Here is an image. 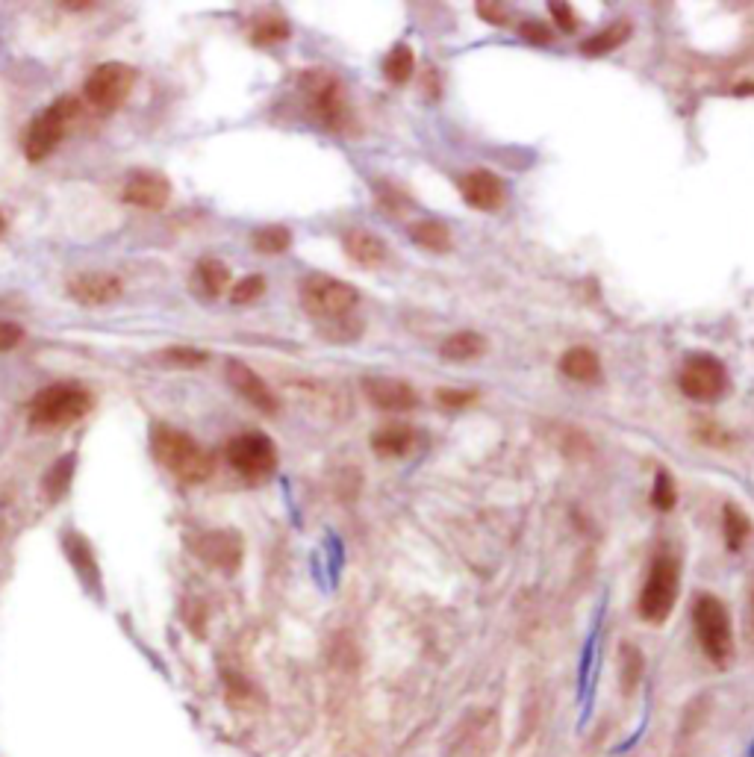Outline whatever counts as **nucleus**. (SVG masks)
<instances>
[{
    "instance_id": "obj_7",
    "label": "nucleus",
    "mask_w": 754,
    "mask_h": 757,
    "mask_svg": "<svg viewBox=\"0 0 754 757\" xmlns=\"http://www.w3.org/2000/svg\"><path fill=\"white\" fill-rule=\"evenodd\" d=\"M301 304L313 319L339 322L354 313V307L360 304V292L330 274H310L301 280Z\"/></svg>"
},
{
    "instance_id": "obj_39",
    "label": "nucleus",
    "mask_w": 754,
    "mask_h": 757,
    "mask_svg": "<svg viewBox=\"0 0 754 757\" xmlns=\"http://www.w3.org/2000/svg\"><path fill=\"white\" fill-rule=\"evenodd\" d=\"M3 230H6V218H3V213H0V236H3Z\"/></svg>"
},
{
    "instance_id": "obj_12",
    "label": "nucleus",
    "mask_w": 754,
    "mask_h": 757,
    "mask_svg": "<svg viewBox=\"0 0 754 757\" xmlns=\"http://www.w3.org/2000/svg\"><path fill=\"white\" fill-rule=\"evenodd\" d=\"M121 198H124V204L139 207V210H162L171 201V183L160 171L139 168L124 180Z\"/></svg>"
},
{
    "instance_id": "obj_2",
    "label": "nucleus",
    "mask_w": 754,
    "mask_h": 757,
    "mask_svg": "<svg viewBox=\"0 0 754 757\" xmlns=\"http://www.w3.org/2000/svg\"><path fill=\"white\" fill-rule=\"evenodd\" d=\"M95 407V395L80 383L45 386L30 404V425L36 431H56L80 422Z\"/></svg>"
},
{
    "instance_id": "obj_6",
    "label": "nucleus",
    "mask_w": 754,
    "mask_h": 757,
    "mask_svg": "<svg viewBox=\"0 0 754 757\" xmlns=\"http://www.w3.org/2000/svg\"><path fill=\"white\" fill-rule=\"evenodd\" d=\"M77 112H80V101H77L74 95H62V98H56L51 107L42 109V112L30 121V127H27V133H24V142H21V145H24V157H27L30 163L48 160L56 151V145L65 139L68 124L77 118Z\"/></svg>"
},
{
    "instance_id": "obj_36",
    "label": "nucleus",
    "mask_w": 754,
    "mask_h": 757,
    "mask_svg": "<svg viewBox=\"0 0 754 757\" xmlns=\"http://www.w3.org/2000/svg\"><path fill=\"white\" fill-rule=\"evenodd\" d=\"M551 15H554V21L560 24L563 33H575L578 30V18L572 15L569 3H551Z\"/></svg>"
},
{
    "instance_id": "obj_20",
    "label": "nucleus",
    "mask_w": 754,
    "mask_h": 757,
    "mask_svg": "<svg viewBox=\"0 0 754 757\" xmlns=\"http://www.w3.org/2000/svg\"><path fill=\"white\" fill-rule=\"evenodd\" d=\"M484 351H486V339L481 336V333H475V330H460V333H451V336L442 342V348H439L442 360H448V363H469V360L481 357Z\"/></svg>"
},
{
    "instance_id": "obj_34",
    "label": "nucleus",
    "mask_w": 754,
    "mask_h": 757,
    "mask_svg": "<svg viewBox=\"0 0 754 757\" xmlns=\"http://www.w3.org/2000/svg\"><path fill=\"white\" fill-rule=\"evenodd\" d=\"M24 327L15 325V322H0V354L3 351H12L24 342Z\"/></svg>"
},
{
    "instance_id": "obj_26",
    "label": "nucleus",
    "mask_w": 754,
    "mask_h": 757,
    "mask_svg": "<svg viewBox=\"0 0 754 757\" xmlns=\"http://www.w3.org/2000/svg\"><path fill=\"white\" fill-rule=\"evenodd\" d=\"M722 534H725V542H728L731 551H740L746 545V540H749V534H752L749 516L740 507L725 504V510H722Z\"/></svg>"
},
{
    "instance_id": "obj_21",
    "label": "nucleus",
    "mask_w": 754,
    "mask_h": 757,
    "mask_svg": "<svg viewBox=\"0 0 754 757\" xmlns=\"http://www.w3.org/2000/svg\"><path fill=\"white\" fill-rule=\"evenodd\" d=\"M410 239L425 248V251H433V254H445L451 251V230L445 221L439 218H419L410 224Z\"/></svg>"
},
{
    "instance_id": "obj_11",
    "label": "nucleus",
    "mask_w": 754,
    "mask_h": 757,
    "mask_svg": "<svg viewBox=\"0 0 754 757\" xmlns=\"http://www.w3.org/2000/svg\"><path fill=\"white\" fill-rule=\"evenodd\" d=\"M457 186H460L463 201H466L469 207H475V210L495 213V210H501V207L507 204V183H504L495 171H489V168H472V171H466V174L457 180Z\"/></svg>"
},
{
    "instance_id": "obj_27",
    "label": "nucleus",
    "mask_w": 754,
    "mask_h": 757,
    "mask_svg": "<svg viewBox=\"0 0 754 757\" xmlns=\"http://www.w3.org/2000/svg\"><path fill=\"white\" fill-rule=\"evenodd\" d=\"M289 245H292V230L283 224H269L254 233V248L260 254H283L289 251Z\"/></svg>"
},
{
    "instance_id": "obj_5",
    "label": "nucleus",
    "mask_w": 754,
    "mask_h": 757,
    "mask_svg": "<svg viewBox=\"0 0 754 757\" xmlns=\"http://www.w3.org/2000/svg\"><path fill=\"white\" fill-rule=\"evenodd\" d=\"M678 590H681V563H678V557L660 551L648 566L646 584H643L640 601H637V610L648 625H663L672 616Z\"/></svg>"
},
{
    "instance_id": "obj_38",
    "label": "nucleus",
    "mask_w": 754,
    "mask_h": 757,
    "mask_svg": "<svg viewBox=\"0 0 754 757\" xmlns=\"http://www.w3.org/2000/svg\"><path fill=\"white\" fill-rule=\"evenodd\" d=\"M59 6H65V9H89V6H98V3H92V0H74V3H59Z\"/></svg>"
},
{
    "instance_id": "obj_15",
    "label": "nucleus",
    "mask_w": 754,
    "mask_h": 757,
    "mask_svg": "<svg viewBox=\"0 0 754 757\" xmlns=\"http://www.w3.org/2000/svg\"><path fill=\"white\" fill-rule=\"evenodd\" d=\"M363 392L372 401V407L386 410V413H407L419 407V392L398 378H366L363 380Z\"/></svg>"
},
{
    "instance_id": "obj_8",
    "label": "nucleus",
    "mask_w": 754,
    "mask_h": 757,
    "mask_svg": "<svg viewBox=\"0 0 754 757\" xmlns=\"http://www.w3.org/2000/svg\"><path fill=\"white\" fill-rule=\"evenodd\" d=\"M227 463L248 481H266L277 469V445L266 433H239L227 442Z\"/></svg>"
},
{
    "instance_id": "obj_1",
    "label": "nucleus",
    "mask_w": 754,
    "mask_h": 757,
    "mask_svg": "<svg viewBox=\"0 0 754 757\" xmlns=\"http://www.w3.org/2000/svg\"><path fill=\"white\" fill-rule=\"evenodd\" d=\"M151 451H154L157 463L165 466L174 478H180L183 484H204L216 472L213 454L198 439H192L189 433L177 431L171 425H154Z\"/></svg>"
},
{
    "instance_id": "obj_4",
    "label": "nucleus",
    "mask_w": 754,
    "mask_h": 757,
    "mask_svg": "<svg viewBox=\"0 0 754 757\" xmlns=\"http://www.w3.org/2000/svg\"><path fill=\"white\" fill-rule=\"evenodd\" d=\"M298 83H301V95H304L310 112L322 121L327 130L342 133V130H348L354 124L345 86L339 83L336 74L322 71V68H310V71L301 74Z\"/></svg>"
},
{
    "instance_id": "obj_31",
    "label": "nucleus",
    "mask_w": 754,
    "mask_h": 757,
    "mask_svg": "<svg viewBox=\"0 0 754 757\" xmlns=\"http://www.w3.org/2000/svg\"><path fill=\"white\" fill-rule=\"evenodd\" d=\"M675 501H678L675 481H672V475H669L666 469H660L657 478H654V489H651V504H654L657 510L669 513V510L675 507Z\"/></svg>"
},
{
    "instance_id": "obj_25",
    "label": "nucleus",
    "mask_w": 754,
    "mask_h": 757,
    "mask_svg": "<svg viewBox=\"0 0 754 757\" xmlns=\"http://www.w3.org/2000/svg\"><path fill=\"white\" fill-rule=\"evenodd\" d=\"M413 68H416V51L410 48V45H395L386 59H383V74H386V80L389 83H395V86H404L410 77H413Z\"/></svg>"
},
{
    "instance_id": "obj_22",
    "label": "nucleus",
    "mask_w": 754,
    "mask_h": 757,
    "mask_svg": "<svg viewBox=\"0 0 754 757\" xmlns=\"http://www.w3.org/2000/svg\"><path fill=\"white\" fill-rule=\"evenodd\" d=\"M195 286L210 295V298H218L230 289V269L221 263V260H213V257H204L198 266H195Z\"/></svg>"
},
{
    "instance_id": "obj_17",
    "label": "nucleus",
    "mask_w": 754,
    "mask_h": 757,
    "mask_svg": "<svg viewBox=\"0 0 754 757\" xmlns=\"http://www.w3.org/2000/svg\"><path fill=\"white\" fill-rule=\"evenodd\" d=\"M342 248H345V254H348L357 266H363V269H380V266L389 260V251H386L383 239H380L377 233H372V230H363V227L345 230Z\"/></svg>"
},
{
    "instance_id": "obj_19",
    "label": "nucleus",
    "mask_w": 754,
    "mask_h": 757,
    "mask_svg": "<svg viewBox=\"0 0 754 757\" xmlns=\"http://www.w3.org/2000/svg\"><path fill=\"white\" fill-rule=\"evenodd\" d=\"M372 448L380 457H407L416 448V428L410 425H386L372 436Z\"/></svg>"
},
{
    "instance_id": "obj_9",
    "label": "nucleus",
    "mask_w": 754,
    "mask_h": 757,
    "mask_svg": "<svg viewBox=\"0 0 754 757\" xmlns=\"http://www.w3.org/2000/svg\"><path fill=\"white\" fill-rule=\"evenodd\" d=\"M136 86V68L127 65V62H104L98 65L89 77H86V86H83V95L86 101L101 112H112L118 109L133 92Z\"/></svg>"
},
{
    "instance_id": "obj_18",
    "label": "nucleus",
    "mask_w": 754,
    "mask_h": 757,
    "mask_svg": "<svg viewBox=\"0 0 754 757\" xmlns=\"http://www.w3.org/2000/svg\"><path fill=\"white\" fill-rule=\"evenodd\" d=\"M560 372L569 380H578V383H598L601 380V363H598V354L593 348H569L563 357H560Z\"/></svg>"
},
{
    "instance_id": "obj_14",
    "label": "nucleus",
    "mask_w": 754,
    "mask_h": 757,
    "mask_svg": "<svg viewBox=\"0 0 754 757\" xmlns=\"http://www.w3.org/2000/svg\"><path fill=\"white\" fill-rule=\"evenodd\" d=\"M224 372H227V383H230L251 407H257L260 413H269V416H274V413L280 410L277 395L271 392L269 383L260 378L251 366H245L242 360H230Z\"/></svg>"
},
{
    "instance_id": "obj_30",
    "label": "nucleus",
    "mask_w": 754,
    "mask_h": 757,
    "mask_svg": "<svg viewBox=\"0 0 754 757\" xmlns=\"http://www.w3.org/2000/svg\"><path fill=\"white\" fill-rule=\"evenodd\" d=\"M622 693L625 696H634V690H637V684L643 681V654L637 646H631V643H625L622 646Z\"/></svg>"
},
{
    "instance_id": "obj_28",
    "label": "nucleus",
    "mask_w": 754,
    "mask_h": 757,
    "mask_svg": "<svg viewBox=\"0 0 754 757\" xmlns=\"http://www.w3.org/2000/svg\"><path fill=\"white\" fill-rule=\"evenodd\" d=\"M289 39V24L277 15H266L254 24L251 30V42L260 45V48H269V45H280Z\"/></svg>"
},
{
    "instance_id": "obj_33",
    "label": "nucleus",
    "mask_w": 754,
    "mask_h": 757,
    "mask_svg": "<svg viewBox=\"0 0 754 757\" xmlns=\"http://www.w3.org/2000/svg\"><path fill=\"white\" fill-rule=\"evenodd\" d=\"M436 401L448 410H460V407H469L478 401V392L475 389H439L436 392Z\"/></svg>"
},
{
    "instance_id": "obj_29",
    "label": "nucleus",
    "mask_w": 754,
    "mask_h": 757,
    "mask_svg": "<svg viewBox=\"0 0 754 757\" xmlns=\"http://www.w3.org/2000/svg\"><path fill=\"white\" fill-rule=\"evenodd\" d=\"M160 363L165 366H177V369H198L204 363H210V351H201V348H186V345H171L157 354Z\"/></svg>"
},
{
    "instance_id": "obj_23",
    "label": "nucleus",
    "mask_w": 754,
    "mask_h": 757,
    "mask_svg": "<svg viewBox=\"0 0 754 757\" xmlns=\"http://www.w3.org/2000/svg\"><path fill=\"white\" fill-rule=\"evenodd\" d=\"M631 39V24L628 21H616V24H610V27H604L601 33H595L590 36L587 42H584V54L587 56H604V54H613L619 45H625Z\"/></svg>"
},
{
    "instance_id": "obj_3",
    "label": "nucleus",
    "mask_w": 754,
    "mask_h": 757,
    "mask_svg": "<svg viewBox=\"0 0 754 757\" xmlns=\"http://www.w3.org/2000/svg\"><path fill=\"white\" fill-rule=\"evenodd\" d=\"M693 628L699 637V646L704 657L725 669L734 660V628H731V616L722 598L710 593H701L693 601Z\"/></svg>"
},
{
    "instance_id": "obj_35",
    "label": "nucleus",
    "mask_w": 754,
    "mask_h": 757,
    "mask_svg": "<svg viewBox=\"0 0 754 757\" xmlns=\"http://www.w3.org/2000/svg\"><path fill=\"white\" fill-rule=\"evenodd\" d=\"M519 33H522V39H528L534 45H548L551 42V30L545 24H539V21H525L519 27Z\"/></svg>"
},
{
    "instance_id": "obj_37",
    "label": "nucleus",
    "mask_w": 754,
    "mask_h": 757,
    "mask_svg": "<svg viewBox=\"0 0 754 757\" xmlns=\"http://www.w3.org/2000/svg\"><path fill=\"white\" fill-rule=\"evenodd\" d=\"M481 15H484L486 21H492V24H504L507 21V15L498 9V3H481V9H478Z\"/></svg>"
},
{
    "instance_id": "obj_13",
    "label": "nucleus",
    "mask_w": 754,
    "mask_h": 757,
    "mask_svg": "<svg viewBox=\"0 0 754 757\" xmlns=\"http://www.w3.org/2000/svg\"><path fill=\"white\" fill-rule=\"evenodd\" d=\"M124 283L112 271H80L68 280V295L83 307H104L118 301Z\"/></svg>"
},
{
    "instance_id": "obj_24",
    "label": "nucleus",
    "mask_w": 754,
    "mask_h": 757,
    "mask_svg": "<svg viewBox=\"0 0 754 757\" xmlns=\"http://www.w3.org/2000/svg\"><path fill=\"white\" fill-rule=\"evenodd\" d=\"M74 466H77V457H74V454H62L54 466L45 472V478H42V492H45V498H48V501H59V498L68 492V487H71V475H74Z\"/></svg>"
},
{
    "instance_id": "obj_10",
    "label": "nucleus",
    "mask_w": 754,
    "mask_h": 757,
    "mask_svg": "<svg viewBox=\"0 0 754 757\" xmlns=\"http://www.w3.org/2000/svg\"><path fill=\"white\" fill-rule=\"evenodd\" d=\"M728 369L710 357V354H693L687 357L681 375H678V386L687 398L693 401H716L728 392Z\"/></svg>"
},
{
    "instance_id": "obj_32",
    "label": "nucleus",
    "mask_w": 754,
    "mask_h": 757,
    "mask_svg": "<svg viewBox=\"0 0 754 757\" xmlns=\"http://www.w3.org/2000/svg\"><path fill=\"white\" fill-rule=\"evenodd\" d=\"M263 292H266V277L251 274V277H242V280L230 289V301H233V304H251V301H257Z\"/></svg>"
},
{
    "instance_id": "obj_16",
    "label": "nucleus",
    "mask_w": 754,
    "mask_h": 757,
    "mask_svg": "<svg viewBox=\"0 0 754 757\" xmlns=\"http://www.w3.org/2000/svg\"><path fill=\"white\" fill-rule=\"evenodd\" d=\"M195 551L210 563L221 569H236L242 560V540L233 531H207L195 540Z\"/></svg>"
}]
</instances>
